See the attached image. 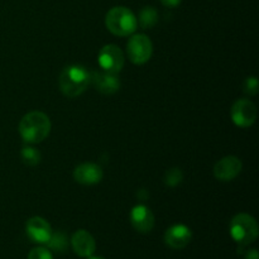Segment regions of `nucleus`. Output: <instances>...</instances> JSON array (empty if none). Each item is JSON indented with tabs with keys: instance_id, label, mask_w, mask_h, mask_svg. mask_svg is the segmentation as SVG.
I'll return each mask as SVG.
<instances>
[{
	"instance_id": "5701e85b",
	"label": "nucleus",
	"mask_w": 259,
	"mask_h": 259,
	"mask_svg": "<svg viewBox=\"0 0 259 259\" xmlns=\"http://www.w3.org/2000/svg\"><path fill=\"white\" fill-rule=\"evenodd\" d=\"M89 259H105V258H101V257H93V255H91V257H89Z\"/></svg>"
},
{
	"instance_id": "4468645a",
	"label": "nucleus",
	"mask_w": 259,
	"mask_h": 259,
	"mask_svg": "<svg viewBox=\"0 0 259 259\" xmlns=\"http://www.w3.org/2000/svg\"><path fill=\"white\" fill-rule=\"evenodd\" d=\"M103 169L96 163H81L73 171V179L81 185H95L103 180Z\"/></svg>"
},
{
	"instance_id": "412c9836",
	"label": "nucleus",
	"mask_w": 259,
	"mask_h": 259,
	"mask_svg": "<svg viewBox=\"0 0 259 259\" xmlns=\"http://www.w3.org/2000/svg\"><path fill=\"white\" fill-rule=\"evenodd\" d=\"M182 0H161L162 4L167 8H176L181 4Z\"/></svg>"
},
{
	"instance_id": "6e6552de",
	"label": "nucleus",
	"mask_w": 259,
	"mask_h": 259,
	"mask_svg": "<svg viewBox=\"0 0 259 259\" xmlns=\"http://www.w3.org/2000/svg\"><path fill=\"white\" fill-rule=\"evenodd\" d=\"M25 232L29 239L38 244H47L52 235L50 223L40 217L30 218L25 224Z\"/></svg>"
},
{
	"instance_id": "0eeeda50",
	"label": "nucleus",
	"mask_w": 259,
	"mask_h": 259,
	"mask_svg": "<svg viewBox=\"0 0 259 259\" xmlns=\"http://www.w3.org/2000/svg\"><path fill=\"white\" fill-rule=\"evenodd\" d=\"M99 65L106 72L118 73L124 66V53L118 46L106 45L99 52Z\"/></svg>"
},
{
	"instance_id": "423d86ee",
	"label": "nucleus",
	"mask_w": 259,
	"mask_h": 259,
	"mask_svg": "<svg viewBox=\"0 0 259 259\" xmlns=\"http://www.w3.org/2000/svg\"><path fill=\"white\" fill-rule=\"evenodd\" d=\"M230 116H232L233 123L237 126L248 128L253 125L257 119V108L249 99H240L233 104Z\"/></svg>"
},
{
	"instance_id": "f3484780",
	"label": "nucleus",
	"mask_w": 259,
	"mask_h": 259,
	"mask_svg": "<svg viewBox=\"0 0 259 259\" xmlns=\"http://www.w3.org/2000/svg\"><path fill=\"white\" fill-rule=\"evenodd\" d=\"M20 156H22L23 162L28 166H37V164L40 163V159H42L40 152L38 149L33 148V147H24L22 149Z\"/></svg>"
},
{
	"instance_id": "ddd939ff",
	"label": "nucleus",
	"mask_w": 259,
	"mask_h": 259,
	"mask_svg": "<svg viewBox=\"0 0 259 259\" xmlns=\"http://www.w3.org/2000/svg\"><path fill=\"white\" fill-rule=\"evenodd\" d=\"M71 245L73 252L82 258H89L95 253L96 242L93 235L86 230H77L71 238Z\"/></svg>"
},
{
	"instance_id": "7ed1b4c3",
	"label": "nucleus",
	"mask_w": 259,
	"mask_h": 259,
	"mask_svg": "<svg viewBox=\"0 0 259 259\" xmlns=\"http://www.w3.org/2000/svg\"><path fill=\"white\" fill-rule=\"evenodd\" d=\"M105 24L113 34L119 37H128L136 32L138 19L128 8L114 7L106 13Z\"/></svg>"
},
{
	"instance_id": "20e7f679",
	"label": "nucleus",
	"mask_w": 259,
	"mask_h": 259,
	"mask_svg": "<svg viewBox=\"0 0 259 259\" xmlns=\"http://www.w3.org/2000/svg\"><path fill=\"white\" fill-rule=\"evenodd\" d=\"M230 235L240 247L254 243L258 238V224L249 214H238L230 222Z\"/></svg>"
},
{
	"instance_id": "a211bd4d",
	"label": "nucleus",
	"mask_w": 259,
	"mask_h": 259,
	"mask_svg": "<svg viewBox=\"0 0 259 259\" xmlns=\"http://www.w3.org/2000/svg\"><path fill=\"white\" fill-rule=\"evenodd\" d=\"M182 180H184V174L180 168H171L166 172V176H164V182H166L167 186L175 187L179 184H181Z\"/></svg>"
},
{
	"instance_id": "f8f14e48",
	"label": "nucleus",
	"mask_w": 259,
	"mask_h": 259,
	"mask_svg": "<svg viewBox=\"0 0 259 259\" xmlns=\"http://www.w3.org/2000/svg\"><path fill=\"white\" fill-rule=\"evenodd\" d=\"M132 227L139 233H149L154 227V215L146 205H137L131 211Z\"/></svg>"
},
{
	"instance_id": "9d476101",
	"label": "nucleus",
	"mask_w": 259,
	"mask_h": 259,
	"mask_svg": "<svg viewBox=\"0 0 259 259\" xmlns=\"http://www.w3.org/2000/svg\"><path fill=\"white\" fill-rule=\"evenodd\" d=\"M242 167V161L238 157L227 156L220 159L219 162H217L214 167V176L219 181H232L240 174Z\"/></svg>"
},
{
	"instance_id": "dca6fc26",
	"label": "nucleus",
	"mask_w": 259,
	"mask_h": 259,
	"mask_svg": "<svg viewBox=\"0 0 259 259\" xmlns=\"http://www.w3.org/2000/svg\"><path fill=\"white\" fill-rule=\"evenodd\" d=\"M47 245L48 248L56 250V252H65V250L67 249V245H68L67 238H66V235L61 232L55 233V234L52 233Z\"/></svg>"
},
{
	"instance_id": "2eb2a0df",
	"label": "nucleus",
	"mask_w": 259,
	"mask_h": 259,
	"mask_svg": "<svg viewBox=\"0 0 259 259\" xmlns=\"http://www.w3.org/2000/svg\"><path fill=\"white\" fill-rule=\"evenodd\" d=\"M158 22V13L153 7H146L139 13V24L143 29L154 27Z\"/></svg>"
},
{
	"instance_id": "aec40b11",
	"label": "nucleus",
	"mask_w": 259,
	"mask_h": 259,
	"mask_svg": "<svg viewBox=\"0 0 259 259\" xmlns=\"http://www.w3.org/2000/svg\"><path fill=\"white\" fill-rule=\"evenodd\" d=\"M243 89H244V93L248 94V95L253 96L257 95L258 93V78L255 76H250V77H247V80L244 81V85H243Z\"/></svg>"
},
{
	"instance_id": "f257e3e1",
	"label": "nucleus",
	"mask_w": 259,
	"mask_h": 259,
	"mask_svg": "<svg viewBox=\"0 0 259 259\" xmlns=\"http://www.w3.org/2000/svg\"><path fill=\"white\" fill-rule=\"evenodd\" d=\"M51 132V120L42 111L25 114L19 123V133L23 141L37 144L45 141Z\"/></svg>"
},
{
	"instance_id": "4be33fe9",
	"label": "nucleus",
	"mask_w": 259,
	"mask_h": 259,
	"mask_svg": "<svg viewBox=\"0 0 259 259\" xmlns=\"http://www.w3.org/2000/svg\"><path fill=\"white\" fill-rule=\"evenodd\" d=\"M244 259H259L258 252L257 249H250L245 253V258Z\"/></svg>"
},
{
	"instance_id": "f03ea898",
	"label": "nucleus",
	"mask_w": 259,
	"mask_h": 259,
	"mask_svg": "<svg viewBox=\"0 0 259 259\" xmlns=\"http://www.w3.org/2000/svg\"><path fill=\"white\" fill-rule=\"evenodd\" d=\"M90 82V72L82 66L72 65L63 68L60 75V89L67 98L80 96Z\"/></svg>"
},
{
	"instance_id": "1a4fd4ad",
	"label": "nucleus",
	"mask_w": 259,
	"mask_h": 259,
	"mask_svg": "<svg viewBox=\"0 0 259 259\" xmlns=\"http://www.w3.org/2000/svg\"><path fill=\"white\" fill-rule=\"evenodd\" d=\"M191 239V229L184 224L172 225L164 233V243L172 249H184L190 244Z\"/></svg>"
},
{
	"instance_id": "9b49d317",
	"label": "nucleus",
	"mask_w": 259,
	"mask_h": 259,
	"mask_svg": "<svg viewBox=\"0 0 259 259\" xmlns=\"http://www.w3.org/2000/svg\"><path fill=\"white\" fill-rule=\"evenodd\" d=\"M90 81L99 93L104 95H113L120 89V81L116 73L106 71H95L90 73Z\"/></svg>"
},
{
	"instance_id": "6ab92c4d",
	"label": "nucleus",
	"mask_w": 259,
	"mask_h": 259,
	"mask_svg": "<svg viewBox=\"0 0 259 259\" xmlns=\"http://www.w3.org/2000/svg\"><path fill=\"white\" fill-rule=\"evenodd\" d=\"M28 259H53V255L48 248L35 247L29 252Z\"/></svg>"
},
{
	"instance_id": "39448f33",
	"label": "nucleus",
	"mask_w": 259,
	"mask_h": 259,
	"mask_svg": "<svg viewBox=\"0 0 259 259\" xmlns=\"http://www.w3.org/2000/svg\"><path fill=\"white\" fill-rule=\"evenodd\" d=\"M153 52V45L146 34H134L126 43V53L129 60L136 65H143L151 58Z\"/></svg>"
}]
</instances>
